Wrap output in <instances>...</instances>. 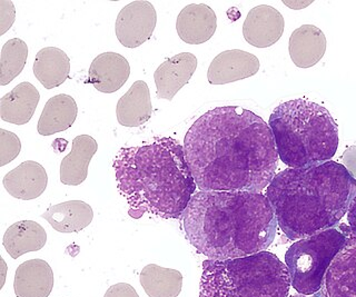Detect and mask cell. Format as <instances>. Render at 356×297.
<instances>
[{
  "label": "cell",
  "instance_id": "obj_22",
  "mask_svg": "<svg viewBox=\"0 0 356 297\" xmlns=\"http://www.w3.org/2000/svg\"><path fill=\"white\" fill-rule=\"evenodd\" d=\"M75 99L66 94L56 95L48 100L39 118L37 131L42 136L65 131L72 127L77 118Z\"/></svg>",
  "mask_w": 356,
  "mask_h": 297
},
{
  "label": "cell",
  "instance_id": "obj_23",
  "mask_svg": "<svg viewBox=\"0 0 356 297\" xmlns=\"http://www.w3.org/2000/svg\"><path fill=\"white\" fill-rule=\"evenodd\" d=\"M47 242V234L38 223L20 220L9 226L3 235V248L14 259L31 252L42 250Z\"/></svg>",
  "mask_w": 356,
  "mask_h": 297
},
{
  "label": "cell",
  "instance_id": "obj_20",
  "mask_svg": "<svg viewBox=\"0 0 356 297\" xmlns=\"http://www.w3.org/2000/svg\"><path fill=\"white\" fill-rule=\"evenodd\" d=\"M153 106L149 88L144 81H137L117 103V120L125 127H139L150 120Z\"/></svg>",
  "mask_w": 356,
  "mask_h": 297
},
{
  "label": "cell",
  "instance_id": "obj_14",
  "mask_svg": "<svg viewBox=\"0 0 356 297\" xmlns=\"http://www.w3.org/2000/svg\"><path fill=\"white\" fill-rule=\"evenodd\" d=\"M88 75L89 81L98 92L111 94L125 85L131 75V66L120 54H100L89 67Z\"/></svg>",
  "mask_w": 356,
  "mask_h": 297
},
{
  "label": "cell",
  "instance_id": "obj_32",
  "mask_svg": "<svg viewBox=\"0 0 356 297\" xmlns=\"http://www.w3.org/2000/svg\"><path fill=\"white\" fill-rule=\"evenodd\" d=\"M292 297H304V296H292ZM314 297H320V296H318V295H317V293H316V294H314Z\"/></svg>",
  "mask_w": 356,
  "mask_h": 297
},
{
  "label": "cell",
  "instance_id": "obj_27",
  "mask_svg": "<svg viewBox=\"0 0 356 297\" xmlns=\"http://www.w3.org/2000/svg\"><path fill=\"white\" fill-rule=\"evenodd\" d=\"M22 150V143L16 134L0 129V166L14 161Z\"/></svg>",
  "mask_w": 356,
  "mask_h": 297
},
{
  "label": "cell",
  "instance_id": "obj_8",
  "mask_svg": "<svg viewBox=\"0 0 356 297\" xmlns=\"http://www.w3.org/2000/svg\"><path fill=\"white\" fill-rule=\"evenodd\" d=\"M157 14L153 3L137 0L120 10L115 24L117 39L122 46L137 48L153 35Z\"/></svg>",
  "mask_w": 356,
  "mask_h": 297
},
{
  "label": "cell",
  "instance_id": "obj_9",
  "mask_svg": "<svg viewBox=\"0 0 356 297\" xmlns=\"http://www.w3.org/2000/svg\"><path fill=\"white\" fill-rule=\"evenodd\" d=\"M320 297H356V241L348 243L328 267Z\"/></svg>",
  "mask_w": 356,
  "mask_h": 297
},
{
  "label": "cell",
  "instance_id": "obj_2",
  "mask_svg": "<svg viewBox=\"0 0 356 297\" xmlns=\"http://www.w3.org/2000/svg\"><path fill=\"white\" fill-rule=\"evenodd\" d=\"M181 222L189 243L211 261L264 252L277 230L272 206L261 193L200 191L193 195Z\"/></svg>",
  "mask_w": 356,
  "mask_h": 297
},
{
  "label": "cell",
  "instance_id": "obj_4",
  "mask_svg": "<svg viewBox=\"0 0 356 297\" xmlns=\"http://www.w3.org/2000/svg\"><path fill=\"white\" fill-rule=\"evenodd\" d=\"M356 194V181L337 161L286 168L267 187L276 220L291 241L312 236L339 224Z\"/></svg>",
  "mask_w": 356,
  "mask_h": 297
},
{
  "label": "cell",
  "instance_id": "obj_13",
  "mask_svg": "<svg viewBox=\"0 0 356 297\" xmlns=\"http://www.w3.org/2000/svg\"><path fill=\"white\" fill-rule=\"evenodd\" d=\"M217 28L215 11L205 3H191L179 13L176 31L184 42L200 45L214 36Z\"/></svg>",
  "mask_w": 356,
  "mask_h": 297
},
{
  "label": "cell",
  "instance_id": "obj_5",
  "mask_svg": "<svg viewBox=\"0 0 356 297\" xmlns=\"http://www.w3.org/2000/svg\"><path fill=\"white\" fill-rule=\"evenodd\" d=\"M278 157L289 168H306L332 159L339 147V126L330 111L309 100L278 105L268 120Z\"/></svg>",
  "mask_w": 356,
  "mask_h": 297
},
{
  "label": "cell",
  "instance_id": "obj_6",
  "mask_svg": "<svg viewBox=\"0 0 356 297\" xmlns=\"http://www.w3.org/2000/svg\"><path fill=\"white\" fill-rule=\"evenodd\" d=\"M289 270L275 254L204 262L200 297H289Z\"/></svg>",
  "mask_w": 356,
  "mask_h": 297
},
{
  "label": "cell",
  "instance_id": "obj_26",
  "mask_svg": "<svg viewBox=\"0 0 356 297\" xmlns=\"http://www.w3.org/2000/svg\"><path fill=\"white\" fill-rule=\"evenodd\" d=\"M28 57V46L19 38L6 42L0 57V85L6 86L20 75Z\"/></svg>",
  "mask_w": 356,
  "mask_h": 297
},
{
  "label": "cell",
  "instance_id": "obj_30",
  "mask_svg": "<svg viewBox=\"0 0 356 297\" xmlns=\"http://www.w3.org/2000/svg\"><path fill=\"white\" fill-rule=\"evenodd\" d=\"M343 166L356 181V146H350L342 156Z\"/></svg>",
  "mask_w": 356,
  "mask_h": 297
},
{
  "label": "cell",
  "instance_id": "obj_25",
  "mask_svg": "<svg viewBox=\"0 0 356 297\" xmlns=\"http://www.w3.org/2000/svg\"><path fill=\"white\" fill-rule=\"evenodd\" d=\"M140 285L149 297H177L183 287V275L179 271L149 264L140 272Z\"/></svg>",
  "mask_w": 356,
  "mask_h": 297
},
{
  "label": "cell",
  "instance_id": "obj_15",
  "mask_svg": "<svg viewBox=\"0 0 356 297\" xmlns=\"http://www.w3.org/2000/svg\"><path fill=\"white\" fill-rule=\"evenodd\" d=\"M3 184L13 198L22 200H36L47 188V172L37 161H24L6 174Z\"/></svg>",
  "mask_w": 356,
  "mask_h": 297
},
{
  "label": "cell",
  "instance_id": "obj_24",
  "mask_svg": "<svg viewBox=\"0 0 356 297\" xmlns=\"http://www.w3.org/2000/svg\"><path fill=\"white\" fill-rule=\"evenodd\" d=\"M33 70L44 88H56L70 78V59L59 48L44 47L37 53Z\"/></svg>",
  "mask_w": 356,
  "mask_h": 297
},
{
  "label": "cell",
  "instance_id": "obj_17",
  "mask_svg": "<svg viewBox=\"0 0 356 297\" xmlns=\"http://www.w3.org/2000/svg\"><path fill=\"white\" fill-rule=\"evenodd\" d=\"M325 35L316 26H300L289 37V56L300 68L315 66L325 55Z\"/></svg>",
  "mask_w": 356,
  "mask_h": 297
},
{
  "label": "cell",
  "instance_id": "obj_7",
  "mask_svg": "<svg viewBox=\"0 0 356 297\" xmlns=\"http://www.w3.org/2000/svg\"><path fill=\"white\" fill-rule=\"evenodd\" d=\"M346 244V235L333 227L291 245L285 263L293 289L306 296L320 292L328 267Z\"/></svg>",
  "mask_w": 356,
  "mask_h": 297
},
{
  "label": "cell",
  "instance_id": "obj_21",
  "mask_svg": "<svg viewBox=\"0 0 356 297\" xmlns=\"http://www.w3.org/2000/svg\"><path fill=\"white\" fill-rule=\"evenodd\" d=\"M42 217L59 233H78L92 222L94 211L83 200H68L50 206Z\"/></svg>",
  "mask_w": 356,
  "mask_h": 297
},
{
  "label": "cell",
  "instance_id": "obj_31",
  "mask_svg": "<svg viewBox=\"0 0 356 297\" xmlns=\"http://www.w3.org/2000/svg\"><path fill=\"white\" fill-rule=\"evenodd\" d=\"M348 222L350 225V232L356 237V194L354 196L352 203H350V209L348 211Z\"/></svg>",
  "mask_w": 356,
  "mask_h": 297
},
{
  "label": "cell",
  "instance_id": "obj_16",
  "mask_svg": "<svg viewBox=\"0 0 356 297\" xmlns=\"http://www.w3.org/2000/svg\"><path fill=\"white\" fill-rule=\"evenodd\" d=\"M54 282V272L47 262L39 259L24 262L15 274V294L17 297H48Z\"/></svg>",
  "mask_w": 356,
  "mask_h": 297
},
{
  "label": "cell",
  "instance_id": "obj_29",
  "mask_svg": "<svg viewBox=\"0 0 356 297\" xmlns=\"http://www.w3.org/2000/svg\"><path fill=\"white\" fill-rule=\"evenodd\" d=\"M11 1L9 3V7H10ZM0 19H1V31L0 35H3L6 31H8L9 28L13 26L15 22V8L8 13V1H0Z\"/></svg>",
  "mask_w": 356,
  "mask_h": 297
},
{
  "label": "cell",
  "instance_id": "obj_1",
  "mask_svg": "<svg viewBox=\"0 0 356 297\" xmlns=\"http://www.w3.org/2000/svg\"><path fill=\"white\" fill-rule=\"evenodd\" d=\"M184 152L203 192L259 193L273 181L280 159L270 126L239 106L202 115L185 135Z\"/></svg>",
  "mask_w": 356,
  "mask_h": 297
},
{
  "label": "cell",
  "instance_id": "obj_18",
  "mask_svg": "<svg viewBox=\"0 0 356 297\" xmlns=\"http://www.w3.org/2000/svg\"><path fill=\"white\" fill-rule=\"evenodd\" d=\"M40 95L28 81L20 83L0 99V117L6 122L25 125L33 118Z\"/></svg>",
  "mask_w": 356,
  "mask_h": 297
},
{
  "label": "cell",
  "instance_id": "obj_10",
  "mask_svg": "<svg viewBox=\"0 0 356 297\" xmlns=\"http://www.w3.org/2000/svg\"><path fill=\"white\" fill-rule=\"evenodd\" d=\"M284 27L285 22L277 9L261 5L250 9L243 25V35L254 47L267 48L280 40Z\"/></svg>",
  "mask_w": 356,
  "mask_h": 297
},
{
  "label": "cell",
  "instance_id": "obj_3",
  "mask_svg": "<svg viewBox=\"0 0 356 297\" xmlns=\"http://www.w3.org/2000/svg\"><path fill=\"white\" fill-rule=\"evenodd\" d=\"M113 168L118 192L127 202L128 214L134 220L145 214L164 220L181 218L197 187L184 146L172 137L120 148Z\"/></svg>",
  "mask_w": 356,
  "mask_h": 297
},
{
  "label": "cell",
  "instance_id": "obj_19",
  "mask_svg": "<svg viewBox=\"0 0 356 297\" xmlns=\"http://www.w3.org/2000/svg\"><path fill=\"white\" fill-rule=\"evenodd\" d=\"M97 150V142L92 136L75 137L70 153L61 161V183L68 186H78L86 181L89 164Z\"/></svg>",
  "mask_w": 356,
  "mask_h": 297
},
{
  "label": "cell",
  "instance_id": "obj_11",
  "mask_svg": "<svg viewBox=\"0 0 356 297\" xmlns=\"http://www.w3.org/2000/svg\"><path fill=\"white\" fill-rule=\"evenodd\" d=\"M259 70V58L253 54L239 49L226 50L211 61L207 79L211 85H225L252 77Z\"/></svg>",
  "mask_w": 356,
  "mask_h": 297
},
{
  "label": "cell",
  "instance_id": "obj_12",
  "mask_svg": "<svg viewBox=\"0 0 356 297\" xmlns=\"http://www.w3.org/2000/svg\"><path fill=\"white\" fill-rule=\"evenodd\" d=\"M197 68V58L191 53H181L165 61L154 74L157 97L170 100L183 88Z\"/></svg>",
  "mask_w": 356,
  "mask_h": 297
},
{
  "label": "cell",
  "instance_id": "obj_28",
  "mask_svg": "<svg viewBox=\"0 0 356 297\" xmlns=\"http://www.w3.org/2000/svg\"><path fill=\"white\" fill-rule=\"evenodd\" d=\"M104 297H139V295L129 284L118 283L109 287Z\"/></svg>",
  "mask_w": 356,
  "mask_h": 297
}]
</instances>
